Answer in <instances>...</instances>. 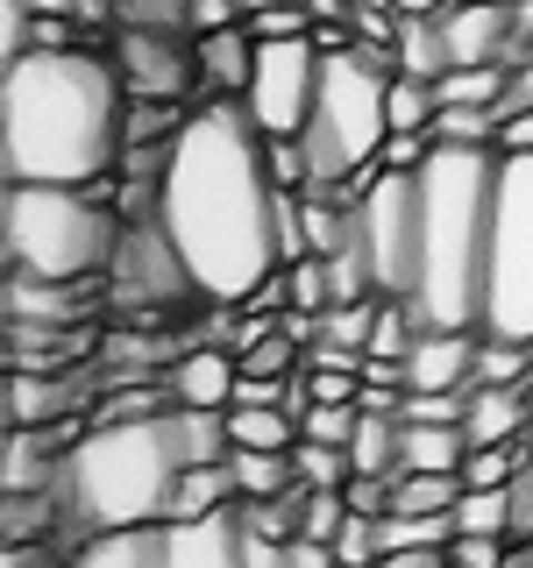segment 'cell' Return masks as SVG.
I'll use <instances>...</instances> for the list:
<instances>
[{
    "mask_svg": "<svg viewBox=\"0 0 533 568\" xmlns=\"http://www.w3.org/2000/svg\"><path fill=\"white\" fill-rule=\"evenodd\" d=\"M355 413H363V405H306V413H299V440H334V448H349Z\"/></svg>",
    "mask_w": 533,
    "mask_h": 568,
    "instance_id": "484cf974",
    "label": "cell"
},
{
    "mask_svg": "<svg viewBox=\"0 0 533 568\" xmlns=\"http://www.w3.org/2000/svg\"><path fill=\"white\" fill-rule=\"evenodd\" d=\"M378 568H449V547H384Z\"/></svg>",
    "mask_w": 533,
    "mask_h": 568,
    "instance_id": "d6a6232c",
    "label": "cell"
},
{
    "mask_svg": "<svg viewBox=\"0 0 533 568\" xmlns=\"http://www.w3.org/2000/svg\"><path fill=\"white\" fill-rule=\"evenodd\" d=\"M391 71H399V58L378 50V43L328 50L313 114H306V129H299V150H306L313 185H349L355 171L378 164V150H384V135H391V114H384Z\"/></svg>",
    "mask_w": 533,
    "mask_h": 568,
    "instance_id": "5b68a950",
    "label": "cell"
},
{
    "mask_svg": "<svg viewBox=\"0 0 533 568\" xmlns=\"http://www.w3.org/2000/svg\"><path fill=\"white\" fill-rule=\"evenodd\" d=\"M476 327H420L413 355H405V390H470L476 384Z\"/></svg>",
    "mask_w": 533,
    "mask_h": 568,
    "instance_id": "8fae6325",
    "label": "cell"
},
{
    "mask_svg": "<svg viewBox=\"0 0 533 568\" xmlns=\"http://www.w3.org/2000/svg\"><path fill=\"white\" fill-rule=\"evenodd\" d=\"M505 490H512V540H533V455L512 469Z\"/></svg>",
    "mask_w": 533,
    "mask_h": 568,
    "instance_id": "f546056e",
    "label": "cell"
},
{
    "mask_svg": "<svg viewBox=\"0 0 533 568\" xmlns=\"http://www.w3.org/2000/svg\"><path fill=\"white\" fill-rule=\"evenodd\" d=\"M455 532H497V540H512V490L505 484H484V490L462 484V497H455Z\"/></svg>",
    "mask_w": 533,
    "mask_h": 568,
    "instance_id": "44dd1931",
    "label": "cell"
},
{
    "mask_svg": "<svg viewBox=\"0 0 533 568\" xmlns=\"http://www.w3.org/2000/svg\"><path fill=\"white\" fill-rule=\"evenodd\" d=\"M342 519H349V497L306 484V497H299V532H306V540H334V532H342Z\"/></svg>",
    "mask_w": 533,
    "mask_h": 568,
    "instance_id": "cb8c5ba5",
    "label": "cell"
},
{
    "mask_svg": "<svg viewBox=\"0 0 533 568\" xmlns=\"http://www.w3.org/2000/svg\"><path fill=\"white\" fill-rule=\"evenodd\" d=\"M278 206L284 185L271 178V135L228 93L192 106L150 171V221L213 306H249L257 284L284 271Z\"/></svg>",
    "mask_w": 533,
    "mask_h": 568,
    "instance_id": "6da1fadb",
    "label": "cell"
},
{
    "mask_svg": "<svg viewBox=\"0 0 533 568\" xmlns=\"http://www.w3.org/2000/svg\"><path fill=\"white\" fill-rule=\"evenodd\" d=\"M476 334H491V342H533V150H497Z\"/></svg>",
    "mask_w": 533,
    "mask_h": 568,
    "instance_id": "52a82bcc",
    "label": "cell"
},
{
    "mask_svg": "<svg viewBox=\"0 0 533 568\" xmlns=\"http://www.w3.org/2000/svg\"><path fill=\"white\" fill-rule=\"evenodd\" d=\"M249 29H257V36H306L313 14H306V0H278V8L249 14Z\"/></svg>",
    "mask_w": 533,
    "mask_h": 568,
    "instance_id": "f1b7e54d",
    "label": "cell"
},
{
    "mask_svg": "<svg viewBox=\"0 0 533 568\" xmlns=\"http://www.w3.org/2000/svg\"><path fill=\"white\" fill-rule=\"evenodd\" d=\"M114 71L135 100H178L185 85H200V43H178L164 22H121Z\"/></svg>",
    "mask_w": 533,
    "mask_h": 568,
    "instance_id": "30bf717a",
    "label": "cell"
},
{
    "mask_svg": "<svg viewBox=\"0 0 533 568\" xmlns=\"http://www.w3.org/2000/svg\"><path fill=\"white\" fill-rule=\"evenodd\" d=\"M185 22H192V36L221 29V22H242V0H185Z\"/></svg>",
    "mask_w": 533,
    "mask_h": 568,
    "instance_id": "1f68e13d",
    "label": "cell"
},
{
    "mask_svg": "<svg viewBox=\"0 0 533 568\" xmlns=\"http://www.w3.org/2000/svg\"><path fill=\"white\" fill-rule=\"evenodd\" d=\"M235 377H242V369L228 363L221 348H185V355H171V369H164V398L171 405H213V413H228V405H235Z\"/></svg>",
    "mask_w": 533,
    "mask_h": 568,
    "instance_id": "7c38bea8",
    "label": "cell"
},
{
    "mask_svg": "<svg viewBox=\"0 0 533 568\" xmlns=\"http://www.w3.org/2000/svg\"><path fill=\"white\" fill-rule=\"evenodd\" d=\"M185 469H192V455H185L178 405H157V413L86 426L58 455L50 497H58V511L79 532H114V526H142V519H171V497Z\"/></svg>",
    "mask_w": 533,
    "mask_h": 568,
    "instance_id": "3957f363",
    "label": "cell"
},
{
    "mask_svg": "<svg viewBox=\"0 0 533 568\" xmlns=\"http://www.w3.org/2000/svg\"><path fill=\"white\" fill-rule=\"evenodd\" d=\"M129 150V85L86 43H36L0 64L8 185H100Z\"/></svg>",
    "mask_w": 533,
    "mask_h": 568,
    "instance_id": "7a4b0ae2",
    "label": "cell"
},
{
    "mask_svg": "<svg viewBox=\"0 0 533 568\" xmlns=\"http://www.w3.org/2000/svg\"><path fill=\"white\" fill-rule=\"evenodd\" d=\"M284 568H342V561H334V540H306V532H292V540H284Z\"/></svg>",
    "mask_w": 533,
    "mask_h": 568,
    "instance_id": "4dcf8cb0",
    "label": "cell"
},
{
    "mask_svg": "<svg viewBox=\"0 0 533 568\" xmlns=\"http://www.w3.org/2000/svg\"><path fill=\"white\" fill-rule=\"evenodd\" d=\"M391 58L413 79H441L455 58H449V36H441V14H399V36H391Z\"/></svg>",
    "mask_w": 533,
    "mask_h": 568,
    "instance_id": "ac0fdd59",
    "label": "cell"
},
{
    "mask_svg": "<svg viewBox=\"0 0 533 568\" xmlns=\"http://www.w3.org/2000/svg\"><path fill=\"white\" fill-rule=\"evenodd\" d=\"M0 248H8V277L71 284V277H93L114 263L121 221L86 185H8Z\"/></svg>",
    "mask_w": 533,
    "mask_h": 568,
    "instance_id": "8992f818",
    "label": "cell"
},
{
    "mask_svg": "<svg viewBox=\"0 0 533 568\" xmlns=\"http://www.w3.org/2000/svg\"><path fill=\"white\" fill-rule=\"evenodd\" d=\"M497 568H533V540H512V547H505V561H497Z\"/></svg>",
    "mask_w": 533,
    "mask_h": 568,
    "instance_id": "e575fe53",
    "label": "cell"
},
{
    "mask_svg": "<svg viewBox=\"0 0 533 568\" xmlns=\"http://www.w3.org/2000/svg\"><path fill=\"white\" fill-rule=\"evenodd\" d=\"M462 455H470V434H462V419H405V434H399V469L462 476Z\"/></svg>",
    "mask_w": 533,
    "mask_h": 568,
    "instance_id": "2e32d148",
    "label": "cell"
},
{
    "mask_svg": "<svg viewBox=\"0 0 533 568\" xmlns=\"http://www.w3.org/2000/svg\"><path fill=\"white\" fill-rule=\"evenodd\" d=\"M355 248L378 298H413L420 284V171H355Z\"/></svg>",
    "mask_w": 533,
    "mask_h": 568,
    "instance_id": "ba28073f",
    "label": "cell"
},
{
    "mask_svg": "<svg viewBox=\"0 0 533 568\" xmlns=\"http://www.w3.org/2000/svg\"><path fill=\"white\" fill-rule=\"evenodd\" d=\"M497 150H533V106H520V114L497 121Z\"/></svg>",
    "mask_w": 533,
    "mask_h": 568,
    "instance_id": "836d02e7",
    "label": "cell"
},
{
    "mask_svg": "<svg viewBox=\"0 0 533 568\" xmlns=\"http://www.w3.org/2000/svg\"><path fill=\"white\" fill-rule=\"evenodd\" d=\"M320 64H328V50H320V36H257V71H249L242 85V106L257 114L263 135H299L313 114V93H320Z\"/></svg>",
    "mask_w": 533,
    "mask_h": 568,
    "instance_id": "9c48e42d",
    "label": "cell"
},
{
    "mask_svg": "<svg viewBox=\"0 0 533 568\" xmlns=\"http://www.w3.org/2000/svg\"><path fill=\"white\" fill-rule=\"evenodd\" d=\"M526 405H533V384H470V405H462V434H470V448L520 440L526 434Z\"/></svg>",
    "mask_w": 533,
    "mask_h": 568,
    "instance_id": "4fadbf2b",
    "label": "cell"
},
{
    "mask_svg": "<svg viewBox=\"0 0 533 568\" xmlns=\"http://www.w3.org/2000/svg\"><path fill=\"white\" fill-rule=\"evenodd\" d=\"M505 547L512 540H497V532H455V540H449V568H497Z\"/></svg>",
    "mask_w": 533,
    "mask_h": 568,
    "instance_id": "83f0119b",
    "label": "cell"
},
{
    "mask_svg": "<svg viewBox=\"0 0 533 568\" xmlns=\"http://www.w3.org/2000/svg\"><path fill=\"white\" fill-rule=\"evenodd\" d=\"M399 434H405L399 413L363 405V413H355V434H349V469L355 476H399Z\"/></svg>",
    "mask_w": 533,
    "mask_h": 568,
    "instance_id": "e0dca14e",
    "label": "cell"
},
{
    "mask_svg": "<svg viewBox=\"0 0 533 568\" xmlns=\"http://www.w3.org/2000/svg\"><path fill=\"white\" fill-rule=\"evenodd\" d=\"M228 440L235 448H299L292 405H228Z\"/></svg>",
    "mask_w": 533,
    "mask_h": 568,
    "instance_id": "d6986e66",
    "label": "cell"
},
{
    "mask_svg": "<svg viewBox=\"0 0 533 568\" xmlns=\"http://www.w3.org/2000/svg\"><path fill=\"white\" fill-rule=\"evenodd\" d=\"M192 43H200V85H207V93L242 100L249 71H257V29H249V22H221V29H200Z\"/></svg>",
    "mask_w": 533,
    "mask_h": 568,
    "instance_id": "5bb4252c",
    "label": "cell"
},
{
    "mask_svg": "<svg viewBox=\"0 0 533 568\" xmlns=\"http://www.w3.org/2000/svg\"><path fill=\"white\" fill-rule=\"evenodd\" d=\"M491 185L497 142H434L420 164V327H476L484 292V235H491Z\"/></svg>",
    "mask_w": 533,
    "mask_h": 568,
    "instance_id": "277c9868",
    "label": "cell"
},
{
    "mask_svg": "<svg viewBox=\"0 0 533 568\" xmlns=\"http://www.w3.org/2000/svg\"><path fill=\"white\" fill-rule=\"evenodd\" d=\"M384 114H391V129H434V114H441V93H434V79H413V71H391V100H384Z\"/></svg>",
    "mask_w": 533,
    "mask_h": 568,
    "instance_id": "7402d4cb",
    "label": "cell"
},
{
    "mask_svg": "<svg viewBox=\"0 0 533 568\" xmlns=\"http://www.w3.org/2000/svg\"><path fill=\"white\" fill-rule=\"evenodd\" d=\"M36 50V0H0V58Z\"/></svg>",
    "mask_w": 533,
    "mask_h": 568,
    "instance_id": "4316f807",
    "label": "cell"
},
{
    "mask_svg": "<svg viewBox=\"0 0 533 568\" xmlns=\"http://www.w3.org/2000/svg\"><path fill=\"white\" fill-rule=\"evenodd\" d=\"M434 135L441 142H497V106H441Z\"/></svg>",
    "mask_w": 533,
    "mask_h": 568,
    "instance_id": "d4e9b609",
    "label": "cell"
},
{
    "mask_svg": "<svg viewBox=\"0 0 533 568\" xmlns=\"http://www.w3.org/2000/svg\"><path fill=\"white\" fill-rule=\"evenodd\" d=\"M292 462H299V484H313V490H342L349 484V448H334V440H299L292 448Z\"/></svg>",
    "mask_w": 533,
    "mask_h": 568,
    "instance_id": "603a6c76",
    "label": "cell"
},
{
    "mask_svg": "<svg viewBox=\"0 0 533 568\" xmlns=\"http://www.w3.org/2000/svg\"><path fill=\"white\" fill-rule=\"evenodd\" d=\"M221 505H242V490H235V469H228V462H192V469L178 476V497H171V511H221Z\"/></svg>",
    "mask_w": 533,
    "mask_h": 568,
    "instance_id": "ffe728a7",
    "label": "cell"
},
{
    "mask_svg": "<svg viewBox=\"0 0 533 568\" xmlns=\"http://www.w3.org/2000/svg\"><path fill=\"white\" fill-rule=\"evenodd\" d=\"M520 440H526V455H533V405H526V434Z\"/></svg>",
    "mask_w": 533,
    "mask_h": 568,
    "instance_id": "d590c367",
    "label": "cell"
},
{
    "mask_svg": "<svg viewBox=\"0 0 533 568\" xmlns=\"http://www.w3.org/2000/svg\"><path fill=\"white\" fill-rule=\"evenodd\" d=\"M71 568H171V540H164V519L114 526V532H86V547L71 555Z\"/></svg>",
    "mask_w": 533,
    "mask_h": 568,
    "instance_id": "9a60e30c",
    "label": "cell"
}]
</instances>
